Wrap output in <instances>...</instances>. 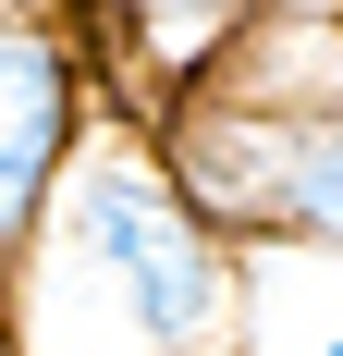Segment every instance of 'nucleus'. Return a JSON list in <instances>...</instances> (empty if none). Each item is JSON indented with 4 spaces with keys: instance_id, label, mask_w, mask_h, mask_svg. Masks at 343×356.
Returning a JSON list of instances; mask_svg holds the SVG:
<instances>
[{
    "instance_id": "f257e3e1",
    "label": "nucleus",
    "mask_w": 343,
    "mask_h": 356,
    "mask_svg": "<svg viewBox=\"0 0 343 356\" xmlns=\"http://www.w3.org/2000/svg\"><path fill=\"white\" fill-rule=\"evenodd\" d=\"M0 295L12 356H233L245 332V258L160 184L147 147H74Z\"/></svg>"
},
{
    "instance_id": "f03ea898",
    "label": "nucleus",
    "mask_w": 343,
    "mask_h": 356,
    "mask_svg": "<svg viewBox=\"0 0 343 356\" xmlns=\"http://www.w3.org/2000/svg\"><path fill=\"white\" fill-rule=\"evenodd\" d=\"M282 160H294V111L221 74V86H196V99L172 111L160 184L221 234V246H245V234H282Z\"/></svg>"
},
{
    "instance_id": "7ed1b4c3",
    "label": "nucleus",
    "mask_w": 343,
    "mask_h": 356,
    "mask_svg": "<svg viewBox=\"0 0 343 356\" xmlns=\"http://www.w3.org/2000/svg\"><path fill=\"white\" fill-rule=\"evenodd\" d=\"M86 147V62L62 25L0 13V270L25 258V234L49 221V184Z\"/></svg>"
},
{
    "instance_id": "20e7f679",
    "label": "nucleus",
    "mask_w": 343,
    "mask_h": 356,
    "mask_svg": "<svg viewBox=\"0 0 343 356\" xmlns=\"http://www.w3.org/2000/svg\"><path fill=\"white\" fill-rule=\"evenodd\" d=\"M282 234L343 258V99L294 111V160H282Z\"/></svg>"
},
{
    "instance_id": "39448f33",
    "label": "nucleus",
    "mask_w": 343,
    "mask_h": 356,
    "mask_svg": "<svg viewBox=\"0 0 343 356\" xmlns=\"http://www.w3.org/2000/svg\"><path fill=\"white\" fill-rule=\"evenodd\" d=\"M319 356H343V332H331V344H319Z\"/></svg>"
},
{
    "instance_id": "423d86ee",
    "label": "nucleus",
    "mask_w": 343,
    "mask_h": 356,
    "mask_svg": "<svg viewBox=\"0 0 343 356\" xmlns=\"http://www.w3.org/2000/svg\"><path fill=\"white\" fill-rule=\"evenodd\" d=\"M270 356H282V344H270Z\"/></svg>"
}]
</instances>
